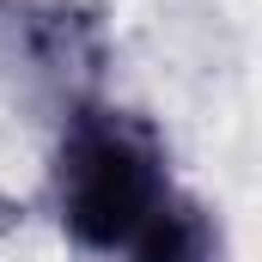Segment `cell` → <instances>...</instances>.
<instances>
[{
	"label": "cell",
	"mask_w": 262,
	"mask_h": 262,
	"mask_svg": "<svg viewBox=\"0 0 262 262\" xmlns=\"http://www.w3.org/2000/svg\"><path fill=\"white\" fill-rule=\"evenodd\" d=\"M177 195L165 134L140 110L73 104L55 140V220L92 256H122Z\"/></svg>",
	"instance_id": "6da1fadb"
},
{
	"label": "cell",
	"mask_w": 262,
	"mask_h": 262,
	"mask_svg": "<svg viewBox=\"0 0 262 262\" xmlns=\"http://www.w3.org/2000/svg\"><path fill=\"white\" fill-rule=\"evenodd\" d=\"M0 55L25 61L31 73H98L104 61V31L92 12L67 0H6L0 6Z\"/></svg>",
	"instance_id": "7a4b0ae2"
},
{
	"label": "cell",
	"mask_w": 262,
	"mask_h": 262,
	"mask_svg": "<svg viewBox=\"0 0 262 262\" xmlns=\"http://www.w3.org/2000/svg\"><path fill=\"white\" fill-rule=\"evenodd\" d=\"M220 250H226L220 244V220L195 195L177 189V195L159 207V220L134 238L122 256L128 262H220Z\"/></svg>",
	"instance_id": "3957f363"
}]
</instances>
